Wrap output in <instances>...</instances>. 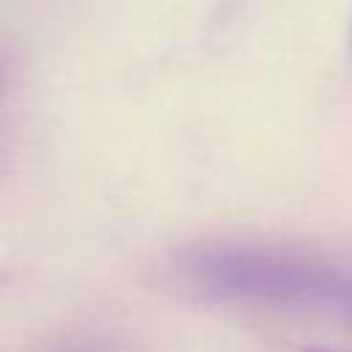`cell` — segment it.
I'll return each mask as SVG.
<instances>
[{
  "label": "cell",
  "instance_id": "1",
  "mask_svg": "<svg viewBox=\"0 0 352 352\" xmlns=\"http://www.w3.org/2000/svg\"><path fill=\"white\" fill-rule=\"evenodd\" d=\"M182 280L217 302L319 305L349 292L341 270L294 248L253 242H201L179 250Z\"/></svg>",
  "mask_w": 352,
  "mask_h": 352
}]
</instances>
